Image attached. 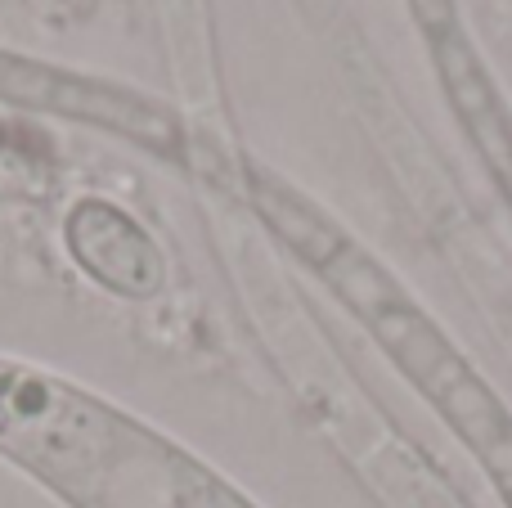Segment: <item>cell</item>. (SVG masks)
I'll return each mask as SVG.
<instances>
[{"instance_id":"4","label":"cell","mask_w":512,"mask_h":508,"mask_svg":"<svg viewBox=\"0 0 512 508\" xmlns=\"http://www.w3.org/2000/svg\"><path fill=\"white\" fill-rule=\"evenodd\" d=\"M63 243H68V257L104 293L131 297V302L153 297L167 275V261H162L158 243L149 239V230L104 198H81L72 207L63 221Z\"/></svg>"},{"instance_id":"3","label":"cell","mask_w":512,"mask_h":508,"mask_svg":"<svg viewBox=\"0 0 512 508\" xmlns=\"http://www.w3.org/2000/svg\"><path fill=\"white\" fill-rule=\"evenodd\" d=\"M427 50H432V63L441 72V90L450 99L454 117H459L463 135L472 140L486 176L495 180L499 198L512 212V108L499 90L495 72L486 68V59L477 54V45L468 41L459 14H441L432 23H423Z\"/></svg>"},{"instance_id":"1","label":"cell","mask_w":512,"mask_h":508,"mask_svg":"<svg viewBox=\"0 0 512 508\" xmlns=\"http://www.w3.org/2000/svg\"><path fill=\"white\" fill-rule=\"evenodd\" d=\"M239 189L270 239L369 333L387 365L477 459L499 504L512 508V405L414 297V288L355 239L328 207L261 162H239Z\"/></svg>"},{"instance_id":"2","label":"cell","mask_w":512,"mask_h":508,"mask_svg":"<svg viewBox=\"0 0 512 508\" xmlns=\"http://www.w3.org/2000/svg\"><path fill=\"white\" fill-rule=\"evenodd\" d=\"M0 464L59 508H265L158 423L5 351Z\"/></svg>"}]
</instances>
